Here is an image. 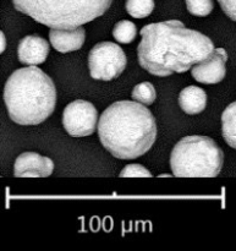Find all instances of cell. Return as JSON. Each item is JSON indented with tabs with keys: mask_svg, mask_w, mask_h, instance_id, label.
Here are the masks:
<instances>
[{
	"mask_svg": "<svg viewBox=\"0 0 236 251\" xmlns=\"http://www.w3.org/2000/svg\"><path fill=\"white\" fill-rule=\"evenodd\" d=\"M222 134L225 142L236 150V102L228 105L223 112Z\"/></svg>",
	"mask_w": 236,
	"mask_h": 251,
	"instance_id": "13",
	"label": "cell"
},
{
	"mask_svg": "<svg viewBox=\"0 0 236 251\" xmlns=\"http://www.w3.org/2000/svg\"><path fill=\"white\" fill-rule=\"evenodd\" d=\"M126 11L135 19H144L154 10V0H126Z\"/></svg>",
	"mask_w": 236,
	"mask_h": 251,
	"instance_id": "15",
	"label": "cell"
},
{
	"mask_svg": "<svg viewBox=\"0 0 236 251\" xmlns=\"http://www.w3.org/2000/svg\"><path fill=\"white\" fill-rule=\"evenodd\" d=\"M63 125L70 136H90L98 126V112L91 102L76 100L69 103L63 113Z\"/></svg>",
	"mask_w": 236,
	"mask_h": 251,
	"instance_id": "7",
	"label": "cell"
},
{
	"mask_svg": "<svg viewBox=\"0 0 236 251\" xmlns=\"http://www.w3.org/2000/svg\"><path fill=\"white\" fill-rule=\"evenodd\" d=\"M186 7L193 16L205 17L213 11L214 1L213 0H186Z\"/></svg>",
	"mask_w": 236,
	"mask_h": 251,
	"instance_id": "17",
	"label": "cell"
},
{
	"mask_svg": "<svg viewBox=\"0 0 236 251\" xmlns=\"http://www.w3.org/2000/svg\"><path fill=\"white\" fill-rule=\"evenodd\" d=\"M10 119L19 125H38L53 114L56 88L53 80L36 65L14 71L4 87Z\"/></svg>",
	"mask_w": 236,
	"mask_h": 251,
	"instance_id": "3",
	"label": "cell"
},
{
	"mask_svg": "<svg viewBox=\"0 0 236 251\" xmlns=\"http://www.w3.org/2000/svg\"><path fill=\"white\" fill-rule=\"evenodd\" d=\"M137 36V27L129 20L118 22L113 28V37L121 44H129L135 41Z\"/></svg>",
	"mask_w": 236,
	"mask_h": 251,
	"instance_id": "14",
	"label": "cell"
},
{
	"mask_svg": "<svg viewBox=\"0 0 236 251\" xmlns=\"http://www.w3.org/2000/svg\"><path fill=\"white\" fill-rule=\"evenodd\" d=\"M49 39L55 50L60 53H70L82 48L86 39V31L82 26L73 29L50 28Z\"/></svg>",
	"mask_w": 236,
	"mask_h": 251,
	"instance_id": "11",
	"label": "cell"
},
{
	"mask_svg": "<svg viewBox=\"0 0 236 251\" xmlns=\"http://www.w3.org/2000/svg\"><path fill=\"white\" fill-rule=\"evenodd\" d=\"M17 11L50 28L73 29L102 16L113 0H12Z\"/></svg>",
	"mask_w": 236,
	"mask_h": 251,
	"instance_id": "4",
	"label": "cell"
},
{
	"mask_svg": "<svg viewBox=\"0 0 236 251\" xmlns=\"http://www.w3.org/2000/svg\"><path fill=\"white\" fill-rule=\"evenodd\" d=\"M140 34L142 36L137 47L140 65L159 77L186 73L214 50L210 37L186 28L179 20L147 25Z\"/></svg>",
	"mask_w": 236,
	"mask_h": 251,
	"instance_id": "1",
	"label": "cell"
},
{
	"mask_svg": "<svg viewBox=\"0 0 236 251\" xmlns=\"http://www.w3.org/2000/svg\"><path fill=\"white\" fill-rule=\"evenodd\" d=\"M227 61L228 53L225 49H214L207 59L192 66L191 74L193 78L200 83L215 85L224 80L227 75V66H225Z\"/></svg>",
	"mask_w": 236,
	"mask_h": 251,
	"instance_id": "8",
	"label": "cell"
},
{
	"mask_svg": "<svg viewBox=\"0 0 236 251\" xmlns=\"http://www.w3.org/2000/svg\"><path fill=\"white\" fill-rule=\"evenodd\" d=\"M49 43L37 34L26 36L19 42L17 56L24 65H39L44 63L49 54Z\"/></svg>",
	"mask_w": 236,
	"mask_h": 251,
	"instance_id": "10",
	"label": "cell"
},
{
	"mask_svg": "<svg viewBox=\"0 0 236 251\" xmlns=\"http://www.w3.org/2000/svg\"><path fill=\"white\" fill-rule=\"evenodd\" d=\"M179 105L189 115L202 113L207 105V93L197 86L185 87L179 95Z\"/></svg>",
	"mask_w": 236,
	"mask_h": 251,
	"instance_id": "12",
	"label": "cell"
},
{
	"mask_svg": "<svg viewBox=\"0 0 236 251\" xmlns=\"http://www.w3.org/2000/svg\"><path fill=\"white\" fill-rule=\"evenodd\" d=\"M131 97L136 102L142 103L144 105H151L153 104L157 98L156 88H154V86L151 82L139 83L132 90Z\"/></svg>",
	"mask_w": 236,
	"mask_h": 251,
	"instance_id": "16",
	"label": "cell"
},
{
	"mask_svg": "<svg viewBox=\"0 0 236 251\" xmlns=\"http://www.w3.org/2000/svg\"><path fill=\"white\" fill-rule=\"evenodd\" d=\"M121 178H151L152 173L141 164H129L119 174Z\"/></svg>",
	"mask_w": 236,
	"mask_h": 251,
	"instance_id": "18",
	"label": "cell"
},
{
	"mask_svg": "<svg viewBox=\"0 0 236 251\" xmlns=\"http://www.w3.org/2000/svg\"><path fill=\"white\" fill-rule=\"evenodd\" d=\"M0 39H1V48H0V51H4L5 48H6V38H5V34L2 33V31L0 32Z\"/></svg>",
	"mask_w": 236,
	"mask_h": 251,
	"instance_id": "20",
	"label": "cell"
},
{
	"mask_svg": "<svg viewBox=\"0 0 236 251\" xmlns=\"http://www.w3.org/2000/svg\"><path fill=\"white\" fill-rule=\"evenodd\" d=\"M218 2L225 15L236 22V0H218Z\"/></svg>",
	"mask_w": 236,
	"mask_h": 251,
	"instance_id": "19",
	"label": "cell"
},
{
	"mask_svg": "<svg viewBox=\"0 0 236 251\" xmlns=\"http://www.w3.org/2000/svg\"><path fill=\"white\" fill-rule=\"evenodd\" d=\"M54 171V162L36 152H24L14 164L16 178H47Z\"/></svg>",
	"mask_w": 236,
	"mask_h": 251,
	"instance_id": "9",
	"label": "cell"
},
{
	"mask_svg": "<svg viewBox=\"0 0 236 251\" xmlns=\"http://www.w3.org/2000/svg\"><path fill=\"white\" fill-rule=\"evenodd\" d=\"M127 58L120 46L113 42L97 43L88 54V69L94 80L110 81L119 77L126 68Z\"/></svg>",
	"mask_w": 236,
	"mask_h": 251,
	"instance_id": "6",
	"label": "cell"
},
{
	"mask_svg": "<svg viewBox=\"0 0 236 251\" xmlns=\"http://www.w3.org/2000/svg\"><path fill=\"white\" fill-rule=\"evenodd\" d=\"M224 153L208 136L183 137L170 154L171 172L178 178H214L220 173Z\"/></svg>",
	"mask_w": 236,
	"mask_h": 251,
	"instance_id": "5",
	"label": "cell"
},
{
	"mask_svg": "<svg viewBox=\"0 0 236 251\" xmlns=\"http://www.w3.org/2000/svg\"><path fill=\"white\" fill-rule=\"evenodd\" d=\"M156 118L140 102L119 100L100 115L98 135L104 149L119 159H135L152 149L157 140Z\"/></svg>",
	"mask_w": 236,
	"mask_h": 251,
	"instance_id": "2",
	"label": "cell"
}]
</instances>
